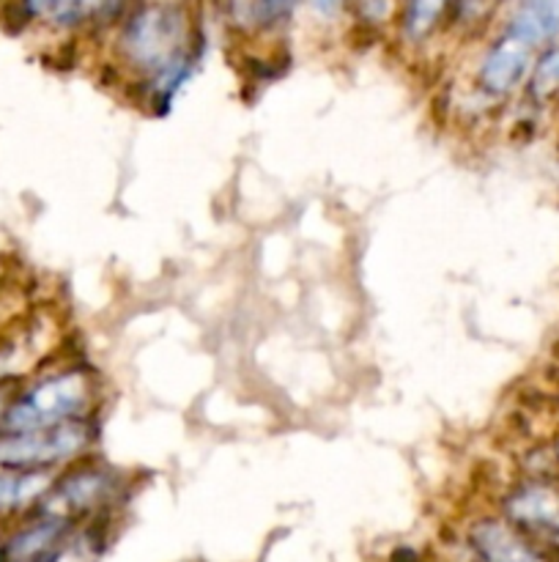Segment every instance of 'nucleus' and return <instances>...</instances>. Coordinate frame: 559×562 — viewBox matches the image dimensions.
<instances>
[{
    "label": "nucleus",
    "mask_w": 559,
    "mask_h": 562,
    "mask_svg": "<svg viewBox=\"0 0 559 562\" xmlns=\"http://www.w3.org/2000/svg\"><path fill=\"white\" fill-rule=\"evenodd\" d=\"M75 521L31 510L0 543V562H58L75 536Z\"/></svg>",
    "instance_id": "423d86ee"
},
{
    "label": "nucleus",
    "mask_w": 559,
    "mask_h": 562,
    "mask_svg": "<svg viewBox=\"0 0 559 562\" xmlns=\"http://www.w3.org/2000/svg\"><path fill=\"white\" fill-rule=\"evenodd\" d=\"M121 0H20V9L27 20L47 22L53 27H75L88 16L118 9Z\"/></svg>",
    "instance_id": "9b49d317"
},
{
    "label": "nucleus",
    "mask_w": 559,
    "mask_h": 562,
    "mask_svg": "<svg viewBox=\"0 0 559 562\" xmlns=\"http://www.w3.org/2000/svg\"><path fill=\"white\" fill-rule=\"evenodd\" d=\"M524 91L532 104H551L559 99V42L537 49Z\"/></svg>",
    "instance_id": "f8f14e48"
},
{
    "label": "nucleus",
    "mask_w": 559,
    "mask_h": 562,
    "mask_svg": "<svg viewBox=\"0 0 559 562\" xmlns=\"http://www.w3.org/2000/svg\"><path fill=\"white\" fill-rule=\"evenodd\" d=\"M502 516L521 532L559 554V470L532 472L507 488Z\"/></svg>",
    "instance_id": "20e7f679"
},
{
    "label": "nucleus",
    "mask_w": 559,
    "mask_h": 562,
    "mask_svg": "<svg viewBox=\"0 0 559 562\" xmlns=\"http://www.w3.org/2000/svg\"><path fill=\"white\" fill-rule=\"evenodd\" d=\"M537 49L526 47L524 42L513 38L510 33H502L491 47L486 49L477 69V86L482 93L493 99H504L526 86L532 60Z\"/></svg>",
    "instance_id": "6e6552de"
},
{
    "label": "nucleus",
    "mask_w": 559,
    "mask_h": 562,
    "mask_svg": "<svg viewBox=\"0 0 559 562\" xmlns=\"http://www.w3.org/2000/svg\"><path fill=\"white\" fill-rule=\"evenodd\" d=\"M121 55L146 77L151 99L168 104L190 77L195 64L190 16L181 5H142L121 31Z\"/></svg>",
    "instance_id": "f257e3e1"
},
{
    "label": "nucleus",
    "mask_w": 559,
    "mask_h": 562,
    "mask_svg": "<svg viewBox=\"0 0 559 562\" xmlns=\"http://www.w3.org/2000/svg\"><path fill=\"white\" fill-rule=\"evenodd\" d=\"M93 404V384L85 371L66 368L16 390L0 431H38L60 423L85 420Z\"/></svg>",
    "instance_id": "f03ea898"
},
{
    "label": "nucleus",
    "mask_w": 559,
    "mask_h": 562,
    "mask_svg": "<svg viewBox=\"0 0 559 562\" xmlns=\"http://www.w3.org/2000/svg\"><path fill=\"white\" fill-rule=\"evenodd\" d=\"M449 0H406L403 9V33L409 42L425 38L447 11Z\"/></svg>",
    "instance_id": "ddd939ff"
},
{
    "label": "nucleus",
    "mask_w": 559,
    "mask_h": 562,
    "mask_svg": "<svg viewBox=\"0 0 559 562\" xmlns=\"http://www.w3.org/2000/svg\"><path fill=\"white\" fill-rule=\"evenodd\" d=\"M118 475H113L104 467L80 464L66 472V475L55 477L49 492L36 505V510L60 516V519H69L77 525L80 519L104 514L113 505V499L118 497Z\"/></svg>",
    "instance_id": "39448f33"
},
{
    "label": "nucleus",
    "mask_w": 559,
    "mask_h": 562,
    "mask_svg": "<svg viewBox=\"0 0 559 562\" xmlns=\"http://www.w3.org/2000/svg\"><path fill=\"white\" fill-rule=\"evenodd\" d=\"M91 442L85 420L38 431H0V470H55L75 461Z\"/></svg>",
    "instance_id": "7ed1b4c3"
},
{
    "label": "nucleus",
    "mask_w": 559,
    "mask_h": 562,
    "mask_svg": "<svg viewBox=\"0 0 559 562\" xmlns=\"http://www.w3.org/2000/svg\"><path fill=\"white\" fill-rule=\"evenodd\" d=\"M296 3L299 0H252L250 14L258 25H277L296 9Z\"/></svg>",
    "instance_id": "4468645a"
},
{
    "label": "nucleus",
    "mask_w": 559,
    "mask_h": 562,
    "mask_svg": "<svg viewBox=\"0 0 559 562\" xmlns=\"http://www.w3.org/2000/svg\"><path fill=\"white\" fill-rule=\"evenodd\" d=\"M466 543L477 562H557V554L532 541L502 514L480 516L477 521H471Z\"/></svg>",
    "instance_id": "0eeeda50"
},
{
    "label": "nucleus",
    "mask_w": 559,
    "mask_h": 562,
    "mask_svg": "<svg viewBox=\"0 0 559 562\" xmlns=\"http://www.w3.org/2000/svg\"><path fill=\"white\" fill-rule=\"evenodd\" d=\"M504 33L532 49L559 42V0H518Z\"/></svg>",
    "instance_id": "9d476101"
},
{
    "label": "nucleus",
    "mask_w": 559,
    "mask_h": 562,
    "mask_svg": "<svg viewBox=\"0 0 559 562\" xmlns=\"http://www.w3.org/2000/svg\"><path fill=\"white\" fill-rule=\"evenodd\" d=\"M14 387H16L14 382H0V423H3V415H5V409H9L11 398H14V393H16Z\"/></svg>",
    "instance_id": "dca6fc26"
},
{
    "label": "nucleus",
    "mask_w": 559,
    "mask_h": 562,
    "mask_svg": "<svg viewBox=\"0 0 559 562\" xmlns=\"http://www.w3.org/2000/svg\"><path fill=\"white\" fill-rule=\"evenodd\" d=\"M307 3H310L318 14L327 16V20L338 16L340 9H343V0H307Z\"/></svg>",
    "instance_id": "2eb2a0df"
},
{
    "label": "nucleus",
    "mask_w": 559,
    "mask_h": 562,
    "mask_svg": "<svg viewBox=\"0 0 559 562\" xmlns=\"http://www.w3.org/2000/svg\"><path fill=\"white\" fill-rule=\"evenodd\" d=\"M53 481V470H0V521H16L36 510Z\"/></svg>",
    "instance_id": "1a4fd4ad"
},
{
    "label": "nucleus",
    "mask_w": 559,
    "mask_h": 562,
    "mask_svg": "<svg viewBox=\"0 0 559 562\" xmlns=\"http://www.w3.org/2000/svg\"><path fill=\"white\" fill-rule=\"evenodd\" d=\"M551 456H554V464H557V470H559V428L551 439Z\"/></svg>",
    "instance_id": "f3484780"
}]
</instances>
